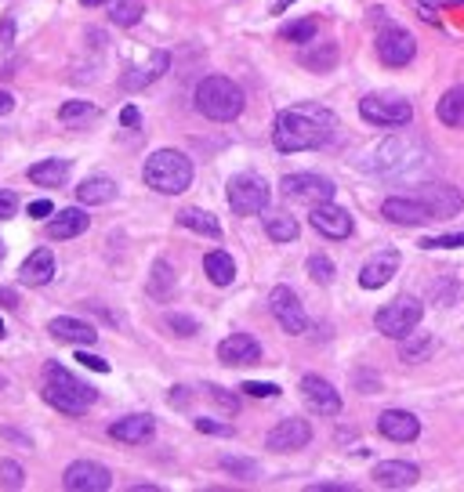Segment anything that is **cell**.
Returning <instances> with one entry per match:
<instances>
[{
    "instance_id": "obj_9",
    "label": "cell",
    "mask_w": 464,
    "mask_h": 492,
    "mask_svg": "<svg viewBox=\"0 0 464 492\" xmlns=\"http://www.w3.org/2000/svg\"><path fill=\"white\" fill-rule=\"evenodd\" d=\"M413 55H417V41L403 26L385 23L381 33H377V59L385 66H392V69H403L406 62H413Z\"/></svg>"
},
{
    "instance_id": "obj_38",
    "label": "cell",
    "mask_w": 464,
    "mask_h": 492,
    "mask_svg": "<svg viewBox=\"0 0 464 492\" xmlns=\"http://www.w3.org/2000/svg\"><path fill=\"white\" fill-rule=\"evenodd\" d=\"M218 467H221V470H232V474H240V478H247V481L258 478V463H255V460H232V456H221Z\"/></svg>"
},
{
    "instance_id": "obj_37",
    "label": "cell",
    "mask_w": 464,
    "mask_h": 492,
    "mask_svg": "<svg viewBox=\"0 0 464 492\" xmlns=\"http://www.w3.org/2000/svg\"><path fill=\"white\" fill-rule=\"evenodd\" d=\"M98 109L91 105V102H66L62 109H59V120L62 123H77V120H91Z\"/></svg>"
},
{
    "instance_id": "obj_56",
    "label": "cell",
    "mask_w": 464,
    "mask_h": 492,
    "mask_svg": "<svg viewBox=\"0 0 464 492\" xmlns=\"http://www.w3.org/2000/svg\"><path fill=\"white\" fill-rule=\"evenodd\" d=\"M316 492H348V485H316Z\"/></svg>"
},
{
    "instance_id": "obj_20",
    "label": "cell",
    "mask_w": 464,
    "mask_h": 492,
    "mask_svg": "<svg viewBox=\"0 0 464 492\" xmlns=\"http://www.w3.org/2000/svg\"><path fill=\"white\" fill-rule=\"evenodd\" d=\"M381 214L388 217V221H395V224H428L432 221V210L413 196H388L385 203H381Z\"/></svg>"
},
{
    "instance_id": "obj_34",
    "label": "cell",
    "mask_w": 464,
    "mask_h": 492,
    "mask_svg": "<svg viewBox=\"0 0 464 492\" xmlns=\"http://www.w3.org/2000/svg\"><path fill=\"white\" fill-rule=\"evenodd\" d=\"M171 290H174L171 265H167V261H156V265H153V279H149V294H153V297H160V301H167V297H171Z\"/></svg>"
},
{
    "instance_id": "obj_4",
    "label": "cell",
    "mask_w": 464,
    "mask_h": 492,
    "mask_svg": "<svg viewBox=\"0 0 464 492\" xmlns=\"http://www.w3.org/2000/svg\"><path fill=\"white\" fill-rule=\"evenodd\" d=\"M196 109L214 123H228L244 113V91L228 77H207L196 87Z\"/></svg>"
},
{
    "instance_id": "obj_58",
    "label": "cell",
    "mask_w": 464,
    "mask_h": 492,
    "mask_svg": "<svg viewBox=\"0 0 464 492\" xmlns=\"http://www.w3.org/2000/svg\"><path fill=\"white\" fill-rule=\"evenodd\" d=\"M80 5H88V8H98V5H106V0H80Z\"/></svg>"
},
{
    "instance_id": "obj_29",
    "label": "cell",
    "mask_w": 464,
    "mask_h": 492,
    "mask_svg": "<svg viewBox=\"0 0 464 492\" xmlns=\"http://www.w3.org/2000/svg\"><path fill=\"white\" fill-rule=\"evenodd\" d=\"M178 224L189 228V232H200V235L221 239V224H218V217L207 214L203 206H185V210H178Z\"/></svg>"
},
{
    "instance_id": "obj_46",
    "label": "cell",
    "mask_w": 464,
    "mask_h": 492,
    "mask_svg": "<svg viewBox=\"0 0 464 492\" xmlns=\"http://www.w3.org/2000/svg\"><path fill=\"white\" fill-rule=\"evenodd\" d=\"M196 427H200L203 434H221V438H228V434H232V427H228V424H218V420H210V416H200V420H196Z\"/></svg>"
},
{
    "instance_id": "obj_30",
    "label": "cell",
    "mask_w": 464,
    "mask_h": 492,
    "mask_svg": "<svg viewBox=\"0 0 464 492\" xmlns=\"http://www.w3.org/2000/svg\"><path fill=\"white\" fill-rule=\"evenodd\" d=\"M203 272H207V279L214 287H228L232 279H237V261H232L225 251H210L203 258Z\"/></svg>"
},
{
    "instance_id": "obj_43",
    "label": "cell",
    "mask_w": 464,
    "mask_h": 492,
    "mask_svg": "<svg viewBox=\"0 0 464 492\" xmlns=\"http://www.w3.org/2000/svg\"><path fill=\"white\" fill-rule=\"evenodd\" d=\"M167 326L171 330H178V337H192L200 326H196V319H185V315H167Z\"/></svg>"
},
{
    "instance_id": "obj_57",
    "label": "cell",
    "mask_w": 464,
    "mask_h": 492,
    "mask_svg": "<svg viewBox=\"0 0 464 492\" xmlns=\"http://www.w3.org/2000/svg\"><path fill=\"white\" fill-rule=\"evenodd\" d=\"M287 8H291V0H280V5H276V15H283Z\"/></svg>"
},
{
    "instance_id": "obj_21",
    "label": "cell",
    "mask_w": 464,
    "mask_h": 492,
    "mask_svg": "<svg viewBox=\"0 0 464 492\" xmlns=\"http://www.w3.org/2000/svg\"><path fill=\"white\" fill-rule=\"evenodd\" d=\"M377 431L388 438V442H413L421 434V420L406 409H385L377 416Z\"/></svg>"
},
{
    "instance_id": "obj_49",
    "label": "cell",
    "mask_w": 464,
    "mask_h": 492,
    "mask_svg": "<svg viewBox=\"0 0 464 492\" xmlns=\"http://www.w3.org/2000/svg\"><path fill=\"white\" fill-rule=\"evenodd\" d=\"M51 214H55L51 199H33V203H30V217H41V221H44V217H51Z\"/></svg>"
},
{
    "instance_id": "obj_28",
    "label": "cell",
    "mask_w": 464,
    "mask_h": 492,
    "mask_svg": "<svg viewBox=\"0 0 464 492\" xmlns=\"http://www.w3.org/2000/svg\"><path fill=\"white\" fill-rule=\"evenodd\" d=\"M66 178H70V159H44V163L30 167V181L44 185V188H62Z\"/></svg>"
},
{
    "instance_id": "obj_12",
    "label": "cell",
    "mask_w": 464,
    "mask_h": 492,
    "mask_svg": "<svg viewBox=\"0 0 464 492\" xmlns=\"http://www.w3.org/2000/svg\"><path fill=\"white\" fill-rule=\"evenodd\" d=\"M62 485H66L70 492H106V488L113 485V478H109V470H106L102 463H95V460H77V463L66 467Z\"/></svg>"
},
{
    "instance_id": "obj_40",
    "label": "cell",
    "mask_w": 464,
    "mask_h": 492,
    "mask_svg": "<svg viewBox=\"0 0 464 492\" xmlns=\"http://www.w3.org/2000/svg\"><path fill=\"white\" fill-rule=\"evenodd\" d=\"M23 467L15 460H0V488H23Z\"/></svg>"
},
{
    "instance_id": "obj_25",
    "label": "cell",
    "mask_w": 464,
    "mask_h": 492,
    "mask_svg": "<svg viewBox=\"0 0 464 492\" xmlns=\"http://www.w3.org/2000/svg\"><path fill=\"white\" fill-rule=\"evenodd\" d=\"M153 431H156V420H153L149 413L124 416V420H116V424L109 427V434H113L116 442H124V445H145V442L153 438Z\"/></svg>"
},
{
    "instance_id": "obj_17",
    "label": "cell",
    "mask_w": 464,
    "mask_h": 492,
    "mask_svg": "<svg viewBox=\"0 0 464 492\" xmlns=\"http://www.w3.org/2000/svg\"><path fill=\"white\" fill-rule=\"evenodd\" d=\"M417 199L432 210V221L453 217V214H460V206H464V199H460V192H457L453 185H424V188L417 192Z\"/></svg>"
},
{
    "instance_id": "obj_8",
    "label": "cell",
    "mask_w": 464,
    "mask_h": 492,
    "mask_svg": "<svg viewBox=\"0 0 464 492\" xmlns=\"http://www.w3.org/2000/svg\"><path fill=\"white\" fill-rule=\"evenodd\" d=\"M359 116L374 127H406L413 120V109L403 98H388V95H370L359 102Z\"/></svg>"
},
{
    "instance_id": "obj_47",
    "label": "cell",
    "mask_w": 464,
    "mask_h": 492,
    "mask_svg": "<svg viewBox=\"0 0 464 492\" xmlns=\"http://www.w3.org/2000/svg\"><path fill=\"white\" fill-rule=\"evenodd\" d=\"M207 391H210V402H218V405H221L225 413H237V405H240V402L232 398V395H225L221 387H207Z\"/></svg>"
},
{
    "instance_id": "obj_14",
    "label": "cell",
    "mask_w": 464,
    "mask_h": 492,
    "mask_svg": "<svg viewBox=\"0 0 464 492\" xmlns=\"http://www.w3.org/2000/svg\"><path fill=\"white\" fill-rule=\"evenodd\" d=\"M309 224L327 239H348L352 235V214L334 203H316L309 214Z\"/></svg>"
},
{
    "instance_id": "obj_41",
    "label": "cell",
    "mask_w": 464,
    "mask_h": 492,
    "mask_svg": "<svg viewBox=\"0 0 464 492\" xmlns=\"http://www.w3.org/2000/svg\"><path fill=\"white\" fill-rule=\"evenodd\" d=\"M424 251H457L464 246V232H453V235H435V239H421Z\"/></svg>"
},
{
    "instance_id": "obj_19",
    "label": "cell",
    "mask_w": 464,
    "mask_h": 492,
    "mask_svg": "<svg viewBox=\"0 0 464 492\" xmlns=\"http://www.w3.org/2000/svg\"><path fill=\"white\" fill-rule=\"evenodd\" d=\"M218 359L225 362V366H251V362H258L262 359V344L251 337V333H228L221 344H218Z\"/></svg>"
},
{
    "instance_id": "obj_3",
    "label": "cell",
    "mask_w": 464,
    "mask_h": 492,
    "mask_svg": "<svg viewBox=\"0 0 464 492\" xmlns=\"http://www.w3.org/2000/svg\"><path fill=\"white\" fill-rule=\"evenodd\" d=\"M142 178L149 188L163 192V196H181L189 185H192V159L178 149H156L145 167H142Z\"/></svg>"
},
{
    "instance_id": "obj_33",
    "label": "cell",
    "mask_w": 464,
    "mask_h": 492,
    "mask_svg": "<svg viewBox=\"0 0 464 492\" xmlns=\"http://www.w3.org/2000/svg\"><path fill=\"white\" fill-rule=\"evenodd\" d=\"M302 62L312 73H330L334 62H338V44H312V48L302 51Z\"/></svg>"
},
{
    "instance_id": "obj_42",
    "label": "cell",
    "mask_w": 464,
    "mask_h": 492,
    "mask_svg": "<svg viewBox=\"0 0 464 492\" xmlns=\"http://www.w3.org/2000/svg\"><path fill=\"white\" fill-rule=\"evenodd\" d=\"M240 391H244V395H251V398H273V395H280V387H276V384H262V380H247Z\"/></svg>"
},
{
    "instance_id": "obj_5",
    "label": "cell",
    "mask_w": 464,
    "mask_h": 492,
    "mask_svg": "<svg viewBox=\"0 0 464 492\" xmlns=\"http://www.w3.org/2000/svg\"><path fill=\"white\" fill-rule=\"evenodd\" d=\"M421 315H424L421 301L410 297V294H403V297H395L392 305H385V308L374 315V326H377L385 337H392V341H406V337L421 326Z\"/></svg>"
},
{
    "instance_id": "obj_60",
    "label": "cell",
    "mask_w": 464,
    "mask_h": 492,
    "mask_svg": "<svg viewBox=\"0 0 464 492\" xmlns=\"http://www.w3.org/2000/svg\"><path fill=\"white\" fill-rule=\"evenodd\" d=\"M0 258H5V246H0Z\"/></svg>"
},
{
    "instance_id": "obj_32",
    "label": "cell",
    "mask_w": 464,
    "mask_h": 492,
    "mask_svg": "<svg viewBox=\"0 0 464 492\" xmlns=\"http://www.w3.org/2000/svg\"><path fill=\"white\" fill-rule=\"evenodd\" d=\"M298 221L291 217V214H283V210H269L265 214V235L269 239H276V242H294L298 239Z\"/></svg>"
},
{
    "instance_id": "obj_59",
    "label": "cell",
    "mask_w": 464,
    "mask_h": 492,
    "mask_svg": "<svg viewBox=\"0 0 464 492\" xmlns=\"http://www.w3.org/2000/svg\"><path fill=\"white\" fill-rule=\"evenodd\" d=\"M0 337H5V319H0Z\"/></svg>"
},
{
    "instance_id": "obj_23",
    "label": "cell",
    "mask_w": 464,
    "mask_h": 492,
    "mask_svg": "<svg viewBox=\"0 0 464 492\" xmlns=\"http://www.w3.org/2000/svg\"><path fill=\"white\" fill-rule=\"evenodd\" d=\"M370 478H374V485H381V488H410V485H417L421 470H417L413 463H406V460H385V463L374 467Z\"/></svg>"
},
{
    "instance_id": "obj_54",
    "label": "cell",
    "mask_w": 464,
    "mask_h": 492,
    "mask_svg": "<svg viewBox=\"0 0 464 492\" xmlns=\"http://www.w3.org/2000/svg\"><path fill=\"white\" fill-rule=\"evenodd\" d=\"M15 109V98L8 95V91H0V116H5V113H12Z\"/></svg>"
},
{
    "instance_id": "obj_1",
    "label": "cell",
    "mask_w": 464,
    "mask_h": 492,
    "mask_svg": "<svg viewBox=\"0 0 464 492\" xmlns=\"http://www.w3.org/2000/svg\"><path fill=\"white\" fill-rule=\"evenodd\" d=\"M338 131V120L327 105L320 102H302L273 120V145L276 152H305V149H323Z\"/></svg>"
},
{
    "instance_id": "obj_36",
    "label": "cell",
    "mask_w": 464,
    "mask_h": 492,
    "mask_svg": "<svg viewBox=\"0 0 464 492\" xmlns=\"http://www.w3.org/2000/svg\"><path fill=\"white\" fill-rule=\"evenodd\" d=\"M280 37H283V41H291V44H309V41L316 37V19H298V23L283 26V30H280Z\"/></svg>"
},
{
    "instance_id": "obj_31",
    "label": "cell",
    "mask_w": 464,
    "mask_h": 492,
    "mask_svg": "<svg viewBox=\"0 0 464 492\" xmlns=\"http://www.w3.org/2000/svg\"><path fill=\"white\" fill-rule=\"evenodd\" d=\"M435 113H439V120H442L446 127H464V87H450V91L439 98Z\"/></svg>"
},
{
    "instance_id": "obj_11",
    "label": "cell",
    "mask_w": 464,
    "mask_h": 492,
    "mask_svg": "<svg viewBox=\"0 0 464 492\" xmlns=\"http://www.w3.org/2000/svg\"><path fill=\"white\" fill-rule=\"evenodd\" d=\"M269 305H273L276 323H280V326H283L291 337H298V333H305V330H309L305 305L298 301V294H294L291 287H276V290H273V297H269Z\"/></svg>"
},
{
    "instance_id": "obj_27",
    "label": "cell",
    "mask_w": 464,
    "mask_h": 492,
    "mask_svg": "<svg viewBox=\"0 0 464 492\" xmlns=\"http://www.w3.org/2000/svg\"><path fill=\"white\" fill-rule=\"evenodd\" d=\"M77 199H80L84 206H102V203H113V199H116V181H113V178H102V174H95V178L80 181V188H77Z\"/></svg>"
},
{
    "instance_id": "obj_50",
    "label": "cell",
    "mask_w": 464,
    "mask_h": 492,
    "mask_svg": "<svg viewBox=\"0 0 464 492\" xmlns=\"http://www.w3.org/2000/svg\"><path fill=\"white\" fill-rule=\"evenodd\" d=\"M120 123H124V127H138V123H142V113H138L135 105H127V109L120 113Z\"/></svg>"
},
{
    "instance_id": "obj_53",
    "label": "cell",
    "mask_w": 464,
    "mask_h": 492,
    "mask_svg": "<svg viewBox=\"0 0 464 492\" xmlns=\"http://www.w3.org/2000/svg\"><path fill=\"white\" fill-rule=\"evenodd\" d=\"M12 33H15V19H5V23H0V44H8Z\"/></svg>"
},
{
    "instance_id": "obj_35",
    "label": "cell",
    "mask_w": 464,
    "mask_h": 492,
    "mask_svg": "<svg viewBox=\"0 0 464 492\" xmlns=\"http://www.w3.org/2000/svg\"><path fill=\"white\" fill-rule=\"evenodd\" d=\"M109 15H113V23H116V26H135V23H142L145 5H142V0H116Z\"/></svg>"
},
{
    "instance_id": "obj_45",
    "label": "cell",
    "mask_w": 464,
    "mask_h": 492,
    "mask_svg": "<svg viewBox=\"0 0 464 492\" xmlns=\"http://www.w3.org/2000/svg\"><path fill=\"white\" fill-rule=\"evenodd\" d=\"M15 210H19V196L8 192V188H0V221H5V217H15Z\"/></svg>"
},
{
    "instance_id": "obj_18",
    "label": "cell",
    "mask_w": 464,
    "mask_h": 492,
    "mask_svg": "<svg viewBox=\"0 0 464 492\" xmlns=\"http://www.w3.org/2000/svg\"><path fill=\"white\" fill-rule=\"evenodd\" d=\"M48 333H51L55 341H62V344H73V348H91V344L98 341V330H95L91 323H84V319H73V315L51 319V323H48Z\"/></svg>"
},
{
    "instance_id": "obj_44",
    "label": "cell",
    "mask_w": 464,
    "mask_h": 492,
    "mask_svg": "<svg viewBox=\"0 0 464 492\" xmlns=\"http://www.w3.org/2000/svg\"><path fill=\"white\" fill-rule=\"evenodd\" d=\"M428 348H432V341H428V337H421V341H406V344H403V362H413V359H421Z\"/></svg>"
},
{
    "instance_id": "obj_24",
    "label": "cell",
    "mask_w": 464,
    "mask_h": 492,
    "mask_svg": "<svg viewBox=\"0 0 464 492\" xmlns=\"http://www.w3.org/2000/svg\"><path fill=\"white\" fill-rule=\"evenodd\" d=\"M55 279V254L48 251V246H41V251H33L23 269H19V283L23 287H48Z\"/></svg>"
},
{
    "instance_id": "obj_48",
    "label": "cell",
    "mask_w": 464,
    "mask_h": 492,
    "mask_svg": "<svg viewBox=\"0 0 464 492\" xmlns=\"http://www.w3.org/2000/svg\"><path fill=\"white\" fill-rule=\"evenodd\" d=\"M77 362H84V366H88V369H95V373H109V362H106V359H98V355L80 351V355H77Z\"/></svg>"
},
{
    "instance_id": "obj_2",
    "label": "cell",
    "mask_w": 464,
    "mask_h": 492,
    "mask_svg": "<svg viewBox=\"0 0 464 492\" xmlns=\"http://www.w3.org/2000/svg\"><path fill=\"white\" fill-rule=\"evenodd\" d=\"M44 402L55 405L66 416H84L95 405V387H88L84 380H77L66 366L51 362L44 369Z\"/></svg>"
},
{
    "instance_id": "obj_13",
    "label": "cell",
    "mask_w": 464,
    "mask_h": 492,
    "mask_svg": "<svg viewBox=\"0 0 464 492\" xmlns=\"http://www.w3.org/2000/svg\"><path fill=\"white\" fill-rule=\"evenodd\" d=\"M269 449H276V452H298V449H305L309 442H312V424L309 420H302V416H287L283 424H276L273 431H269Z\"/></svg>"
},
{
    "instance_id": "obj_39",
    "label": "cell",
    "mask_w": 464,
    "mask_h": 492,
    "mask_svg": "<svg viewBox=\"0 0 464 492\" xmlns=\"http://www.w3.org/2000/svg\"><path fill=\"white\" fill-rule=\"evenodd\" d=\"M309 276H312L320 287H327V283L334 279V261L323 258V254H312V258H309Z\"/></svg>"
},
{
    "instance_id": "obj_16",
    "label": "cell",
    "mask_w": 464,
    "mask_h": 492,
    "mask_svg": "<svg viewBox=\"0 0 464 492\" xmlns=\"http://www.w3.org/2000/svg\"><path fill=\"white\" fill-rule=\"evenodd\" d=\"M167 66H171V55H167V51H153L142 66H131V69L120 77V87L131 91V95H135V91H145L149 84H156V80L167 73Z\"/></svg>"
},
{
    "instance_id": "obj_26",
    "label": "cell",
    "mask_w": 464,
    "mask_h": 492,
    "mask_svg": "<svg viewBox=\"0 0 464 492\" xmlns=\"http://www.w3.org/2000/svg\"><path fill=\"white\" fill-rule=\"evenodd\" d=\"M88 232V214L80 206H70V210H59L55 217H48V235L51 239H77Z\"/></svg>"
},
{
    "instance_id": "obj_55",
    "label": "cell",
    "mask_w": 464,
    "mask_h": 492,
    "mask_svg": "<svg viewBox=\"0 0 464 492\" xmlns=\"http://www.w3.org/2000/svg\"><path fill=\"white\" fill-rule=\"evenodd\" d=\"M0 301H5V305H8V308H15V305H19V297H15V294H12V290H0Z\"/></svg>"
},
{
    "instance_id": "obj_22",
    "label": "cell",
    "mask_w": 464,
    "mask_h": 492,
    "mask_svg": "<svg viewBox=\"0 0 464 492\" xmlns=\"http://www.w3.org/2000/svg\"><path fill=\"white\" fill-rule=\"evenodd\" d=\"M399 251H385V254H377V258H370L363 269H359V287L363 290H381L395 272H399Z\"/></svg>"
},
{
    "instance_id": "obj_15",
    "label": "cell",
    "mask_w": 464,
    "mask_h": 492,
    "mask_svg": "<svg viewBox=\"0 0 464 492\" xmlns=\"http://www.w3.org/2000/svg\"><path fill=\"white\" fill-rule=\"evenodd\" d=\"M302 398H305L309 409L320 413V416H338V413H341V395L334 391V384H327V380L316 377V373L302 377Z\"/></svg>"
},
{
    "instance_id": "obj_51",
    "label": "cell",
    "mask_w": 464,
    "mask_h": 492,
    "mask_svg": "<svg viewBox=\"0 0 464 492\" xmlns=\"http://www.w3.org/2000/svg\"><path fill=\"white\" fill-rule=\"evenodd\" d=\"M424 12H435V8H446V5H464V0H417Z\"/></svg>"
},
{
    "instance_id": "obj_7",
    "label": "cell",
    "mask_w": 464,
    "mask_h": 492,
    "mask_svg": "<svg viewBox=\"0 0 464 492\" xmlns=\"http://www.w3.org/2000/svg\"><path fill=\"white\" fill-rule=\"evenodd\" d=\"M228 206L237 210V214H244V217H251V214H262L265 206H269V196H273V188H269V181L262 178V174H255V170H244V174H237L228 181Z\"/></svg>"
},
{
    "instance_id": "obj_10",
    "label": "cell",
    "mask_w": 464,
    "mask_h": 492,
    "mask_svg": "<svg viewBox=\"0 0 464 492\" xmlns=\"http://www.w3.org/2000/svg\"><path fill=\"white\" fill-rule=\"evenodd\" d=\"M280 188L291 196V199H302V203H334V181L320 178V174H287L280 181Z\"/></svg>"
},
{
    "instance_id": "obj_52",
    "label": "cell",
    "mask_w": 464,
    "mask_h": 492,
    "mask_svg": "<svg viewBox=\"0 0 464 492\" xmlns=\"http://www.w3.org/2000/svg\"><path fill=\"white\" fill-rule=\"evenodd\" d=\"M174 395H171V402L178 405V409H185V402H192V395H189V387H171Z\"/></svg>"
},
{
    "instance_id": "obj_6",
    "label": "cell",
    "mask_w": 464,
    "mask_h": 492,
    "mask_svg": "<svg viewBox=\"0 0 464 492\" xmlns=\"http://www.w3.org/2000/svg\"><path fill=\"white\" fill-rule=\"evenodd\" d=\"M424 167V156H421V149L410 141V138H388V141H381L377 145V152H374V170L377 174H392V178H403V174H413V170H421Z\"/></svg>"
}]
</instances>
